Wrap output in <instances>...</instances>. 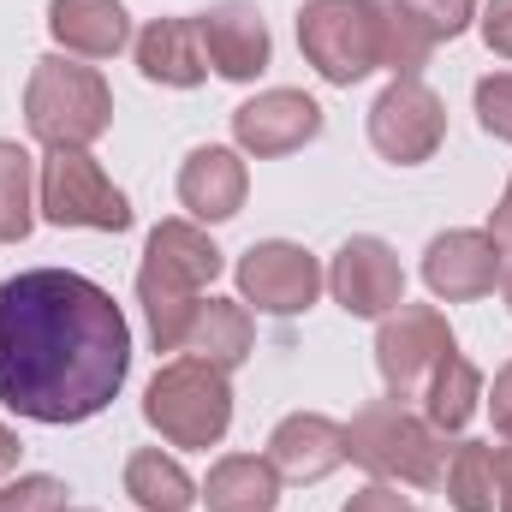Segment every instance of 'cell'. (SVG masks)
<instances>
[{
    "mask_svg": "<svg viewBox=\"0 0 512 512\" xmlns=\"http://www.w3.org/2000/svg\"><path fill=\"white\" fill-rule=\"evenodd\" d=\"M131 376V322L72 268L0 280V405L30 423H90Z\"/></svg>",
    "mask_w": 512,
    "mask_h": 512,
    "instance_id": "6da1fadb",
    "label": "cell"
},
{
    "mask_svg": "<svg viewBox=\"0 0 512 512\" xmlns=\"http://www.w3.org/2000/svg\"><path fill=\"white\" fill-rule=\"evenodd\" d=\"M227 262L215 251V239L197 221H161L149 227L143 268H137V304L149 322V346L155 352H185V334L203 310V292L215 286Z\"/></svg>",
    "mask_w": 512,
    "mask_h": 512,
    "instance_id": "7a4b0ae2",
    "label": "cell"
},
{
    "mask_svg": "<svg viewBox=\"0 0 512 512\" xmlns=\"http://www.w3.org/2000/svg\"><path fill=\"white\" fill-rule=\"evenodd\" d=\"M24 126L42 149H90L114 126V90L72 54H42L24 84Z\"/></svg>",
    "mask_w": 512,
    "mask_h": 512,
    "instance_id": "3957f363",
    "label": "cell"
},
{
    "mask_svg": "<svg viewBox=\"0 0 512 512\" xmlns=\"http://www.w3.org/2000/svg\"><path fill=\"white\" fill-rule=\"evenodd\" d=\"M298 48L322 84L352 90L370 72H387V0H304Z\"/></svg>",
    "mask_w": 512,
    "mask_h": 512,
    "instance_id": "277c9868",
    "label": "cell"
},
{
    "mask_svg": "<svg viewBox=\"0 0 512 512\" xmlns=\"http://www.w3.org/2000/svg\"><path fill=\"white\" fill-rule=\"evenodd\" d=\"M143 423L167 441V447H221L233 429V382L227 370L203 364V358H167L155 370V382L143 387Z\"/></svg>",
    "mask_w": 512,
    "mask_h": 512,
    "instance_id": "5b68a950",
    "label": "cell"
},
{
    "mask_svg": "<svg viewBox=\"0 0 512 512\" xmlns=\"http://www.w3.org/2000/svg\"><path fill=\"white\" fill-rule=\"evenodd\" d=\"M346 459L364 465L376 483H405V489H435L447 465V435L411 417L399 399H370L346 423Z\"/></svg>",
    "mask_w": 512,
    "mask_h": 512,
    "instance_id": "8992f818",
    "label": "cell"
},
{
    "mask_svg": "<svg viewBox=\"0 0 512 512\" xmlns=\"http://www.w3.org/2000/svg\"><path fill=\"white\" fill-rule=\"evenodd\" d=\"M36 215L54 227H90V233H126L131 197L102 173L90 149H48L36 173Z\"/></svg>",
    "mask_w": 512,
    "mask_h": 512,
    "instance_id": "52a82bcc",
    "label": "cell"
},
{
    "mask_svg": "<svg viewBox=\"0 0 512 512\" xmlns=\"http://www.w3.org/2000/svg\"><path fill=\"white\" fill-rule=\"evenodd\" d=\"M453 352V328L435 304H399L387 310L382 328H376V370H382L387 399H417L429 370Z\"/></svg>",
    "mask_w": 512,
    "mask_h": 512,
    "instance_id": "ba28073f",
    "label": "cell"
},
{
    "mask_svg": "<svg viewBox=\"0 0 512 512\" xmlns=\"http://www.w3.org/2000/svg\"><path fill=\"white\" fill-rule=\"evenodd\" d=\"M370 143L393 167H423L447 143V102L423 78H393L370 108Z\"/></svg>",
    "mask_w": 512,
    "mask_h": 512,
    "instance_id": "9c48e42d",
    "label": "cell"
},
{
    "mask_svg": "<svg viewBox=\"0 0 512 512\" xmlns=\"http://www.w3.org/2000/svg\"><path fill=\"white\" fill-rule=\"evenodd\" d=\"M233 274H239V304H256L262 316H304L328 286V268L292 239L251 245Z\"/></svg>",
    "mask_w": 512,
    "mask_h": 512,
    "instance_id": "30bf717a",
    "label": "cell"
},
{
    "mask_svg": "<svg viewBox=\"0 0 512 512\" xmlns=\"http://www.w3.org/2000/svg\"><path fill=\"white\" fill-rule=\"evenodd\" d=\"M328 292L346 316L358 322H382L387 310L405 304V268H399V251L376 239V233H352L334 262H328Z\"/></svg>",
    "mask_w": 512,
    "mask_h": 512,
    "instance_id": "8fae6325",
    "label": "cell"
},
{
    "mask_svg": "<svg viewBox=\"0 0 512 512\" xmlns=\"http://www.w3.org/2000/svg\"><path fill=\"white\" fill-rule=\"evenodd\" d=\"M316 137H322V108L304 90H262L245 108H233V143L239 155H256V161H280Z\"/></svg>",
    "mask_w": 512,
    "mask_h": 512,
    "instance_id": "7c38bea8",
    "label": "cell"
},
{
    "mask_svg": "<svg viewBox=\"0 0 512 512\" xmlns=\"http://www.w3.org/2000/svg\"><path fill=\"white\" fill-rule=\"evenodd\" d=\"M501 251L489 233L477 227H453V233H435L429 251H423V286L441 298V304H471V298H489L495 280H501Z\"/></svg>",
    "mask_w": 512,
    "mask_h": 512,
    "instance_id": "4fadbf2b",
    "label": "cell"
},
{
    "mask_svg": "<svg viewBox=\"0 0 512 512\" xmlns=\"http://www.w3.org/2000/svg\"><path fill=\"white\" fill-rule=\"evenodd\" d=\"M197 30H203L209 72H221L227 84H251L274 60V36L251 0H215L209 12H197Z\"/></svg>",
    "mask_w": 512,
    "mask_h": 512,
    "instance_id": "5bb4252c",
    "label": "cell"
},
{
    "mask_svg": "<svg viewBox=\"0 0 512 512\" xmlns=\"http://www.w3.org/2000/svg\"><path fill=\"white\" fill-rule=\"evenodd\" d=\"M268 465L280 483H322L346 465V423L322 411H292L268 435Z\"/></svg>",
    "mask_w": 512,
    "mask_h": 512,
    "instance_id": "9a60e30c",
    "label": "cell"
},
{
    "mask_svg": "<svg viewBox=\"0 0 512 512\" xmlns=\"http://www.w3.org/2000/svg\"><path fill=\"white\" fill-rule=\"evenodd\" d=\"M245 191H251V173H245V155L227 149V143H203L185 155L179 167V203L191 221L215 227V221H233L245 209Z\"/></svg>",
    "mask_w": 512,
    "mask_h": 512,
    "instance_id": "2e32d148",
    "label": "cell"
},
{
    "mask_svg": "<svg viewBox=\"0 0 512 512\" xmlns=\"http://www.w3.org/2000/svg\"><path fill=\"white\" fill-rule=\"evenodd\" d=\"M137 72L161 90H197L209 78V54H203V30L197 18H149L131 42Z\"/></svg>",
    "mask_w": 512,
    "mask_h": 512,
    "instance_id": "e0dca14e",
    "label": "cell"
},
{
    "mask_svg": "<svg viewBox=\"0 0 512 512\" xmlns=\"http://www.w3.org/2000/svg\"><path fill=\"white\" fill-rule=\"evenodd\" d=\"M48 36L72 60H114L131 48V12L120 0H48Z\"/></svg>",
    "mask_w": 512,
    "mask_h": 512,
    "instance_id": "ac0fdd59",
    "label": "cell"
},
{
    "mask_svg": "<svg viewBox=\"0 0 512 512\" xmlns=\"http://www.w3.org/2000/svg\"><path fill=\"white\" fill-rule=\"evenodd\" d=\"M251 346H256L251 310L233 304V298H203V310H197V322L185 334V358H203V364H215V370L233 376L251 358Z\"/></svg>",
    "mask_w": 512,
    "mask_h": 512,
    "instance_id": "d6986e66",
    "label": "cell"
},
{
    "mask_svg": "<svg viewBox=\"0 0 512 512\" xmlns=\"http://www.w3.org/2000/svg\"><path fill=\"white\" fill-rule=\"evenodd\" d=\"M423 423L429 429H441V435H459L471 417H477V405H483V370L453 346L435 370H429V382H423Z\"/></svg>",
    "mask_w": 512,
    "mask_h": 512,
    "instance_id": "ffe728a7",
    "label": "cell"
},
{
    "mask_svg": "<svg viewBox=\"0 0 512 512\" xmlns=\"http://www.w3.org/2000/svg\"><path fill=\"white\" fill-rule=\"evenodd\" d=\"M203 507L209 512H274L280 507V477L256 453H227V459L209 465Z\"/></svg>",
    "mask_w": 512,
    "mask_h": 512,
    "instance_id": "44dd1931",
    "label": "cell"
},
{
    "mask_svg": "<svg viewBox=\"0 0 512 512\" xmlns=\"http://www.w3.org/2000/svg\"><path fill=\"white\" fill-rule=\"evenodd\" d=\"M126 495L143 512H191L197 507V483H191L185 465L167 459L161 447H137L126 459Z\"/></svg>",
    "mask_w": 512,
    "mask_h": 512,
    "instance_id": "7402d4cb",
    "label": "cell"
},
{
    "mask_svg": "<svg viewBox=\"0 0 512 512\" xmlns=\"http://www.w3.org/2000/svg\"><path fill=\"white\" fill-rule=\"evenodd\" d=\"M441 489L453 512H495L501 507V483H495V441H453L447 465H441Z\"/></svg>",
    "mask_w": 512,
    "mask_h": 512,
    "instance_id": "603a6c76",
    "label": "cell"
},
{
    "mask_svg": "<svg viewBox=\"0 0 512 512\" xmlns=\"http://www.w3.org/2000/svg\"><path fill=\"white\" fill-rule=\"evenodd\" d=\"M36 227V155L0 137V245H24Z\"/></svg>",
    "mask_w": 512,
    "mask_h": 512,
    "instance_id": "cb8c5ba5",
    "label": "cell"
},
{
    "mask_svg": "<svg viewBox=\"0 0 512 512\" xmlns=\"http://www.w3.org/2000/svg\"><path fill=\"white\" fill-rule=\"evenodd\" d=\"M393 6L441 48V42H453V36H465V30L477 24V6H483V0H393Z\"/></svg>",
    "mask_w": 512,
    "mask_h": 512,
    "instance_id": "d4e9b609",
    "label": "cell"
},
{
    "mask_svg": "<svg viewBox=\"0 0 512 512\" xmlns=\"http://www.w3.org/2000/svg\"><path fill=\"white\" fill-rule=\"evenodd\" d=\"M0 512H66V483L48 471H24L0 489Z\"/></svg>",
    "mask_w": 512,
    "mask_h": 512,
    "instance_id": "484cf974",
    "label": "cell"
},
{
    "mask_svg": "<svg viewBox=\"0 0 512 512\" xmlns=\"http://www.w3.org/2000/svg\"><path fill=\"white\" fill-rule=\"evenodd\" d=\"M477 126L495 143H512V72H489L477 84Z\"/></svg>",
    "mask_w": 512,
    "mask_h": 512,
    "instance_id": "4316f807",
    "label": "cell"
},
{
    "mask_svg": "<svg viewBox=\"0 0 512 512\" xmlns=\"http://www.w3.org/2000/svg\"><path fill=\"white\" fill-rule=\"evenodd\" d=\"M477 30H483L489 54L512 60V0H489V6H483V18H477Z\"/></svg>",
    "mask_w": 512,
    "mask_h": 512,
    "instance_id": "83f0119b",
    "label": "cell"
},
{
    "mask_svg": "<svg viewBox=\"0 0 512 512\" xmlns=\"http://www.w3.org/2000/svg\"><path fill=\"white\" fill-rule=\"evenodd\" d=\"M340 512H417V507L399 495V483H364V489H358Z\"/></svg>",
    "mask_w": 512,
    "mask_h": 512,
    "instance_id": "f1b7e54d",
    "label": "cell"
},
{
    "mask_svg": "<svg viewBox=\"0 0 512 512\" xmlns=\"http://www.w3.org/2000/svg\"><path fill=\"white\" fill-rule=\"evenodd\" d=\"M483 399H489V417H495V435H501V441H512V364L501 370V376H495V387H489Z\"/></svg>",
    "mask_w": 512,
    "mask_h": 512,
    "instance_id": "f546056e",
    "label": "cell"
},
{
    "mask_svg": "<svg viewBox=\"0 0 512 512\" xmlns=\"http://www.w3.org/2000/svg\"><path fill=\"white\" fill-rule=\"evenodd\" d=\"M495 483H501V507L495 512H512V441L495 447Z\"/></svg>",
    "mask_w": 512,
    "mask_h": 512,
    "instance_id": "4dcf8cb0",
    "label": "cell"
},
{
    "mask_svg": "<svg viewBox=\"0 0 512 512\" xmlns=\"http://www.w3.org/2000/svg\"><path fill=\"white\" fill-rule=\"evenodd\" d=\"M18 453H24V447H18V435L0 423V477H12V471H18Z\"/></svg>",
    "mask_w": 512,
    "mask_h": 512,
    "instance_id": "1f68e13d",
    "label": "cell"
},
{
    "mask_svg": "<svg viewBox=\"0 0 512 512\" xmlns=\"http://www.w3.org/2000/svg\"><path fill=\"white\" fill-rule=\"evenodd\" d=\"M501 292H507V310H512V262L501 268Z\"/></svg>",
    "mask_w": 512,
    "mask_h": 512,
    "instance_id": "d6a6232c",
    "label": "cell"
},
{
    "mask_svg": "<svg viewBox=\"0 0 512 512\" xmlns=\"http://www.w3.org/2000/svg\"><path fill=\"white\" fill-rule=\"evenodd\" d=\"M501 197H507V203H512V179H507V191H501Z\"/></svg>",
    "mask_w": 512,
    "mask_h": 512,
    "instance_id": "836d02e7",
    "label": "cell"
},
{
    "mask_svg": "<svg viewBox=\"0 0 512 512\" xmlns=\"http://www.w3.org/2000/svg\"><path fill=\"white\" fill-rule=\"evenodd\" d=\"M66 512H90V507H66Z\"/></svg>",
    "mask_w": 512,
    "mask_h": 512,
    "instance_id": "e575fe53",
    "label": "cell"
}]
</instances>
